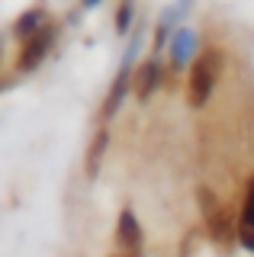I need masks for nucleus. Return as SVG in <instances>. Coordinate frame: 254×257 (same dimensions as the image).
<instances>
[{
    "instance_id": "nucleus-10",
    "label": "nucleus",
    "mask_w": 254,
    "mask_h": 257,
    "mask_svg": "<svg viewBox=\"0 0 254 257\" xmlns=\"http://www.w3.org/2000/svg\"><path fill=\"white\" fill-rule=\"evenodd\" d=\"M39 23H42V13H39V10H29V13H23L20 20H17V36H20V39H29L33 32H39V29H42Z\"/></svg>"
},
{
    "instance_id": "nucleus-8",
    "label": "nucleus",
    "mask_w": 254,
    "mask_h": 257,
    "mask_svg": "<svg viewBox=\"0 0 254 257\" xmlns=\"http://www.w3.org/2000/svg\"><path fill=\"white\" fill-rule=\"evenodd\" d=\"M125 87H129V64H125V68L119 71V77H116L113 90H109V96H106V106H103V116H113V112L119 109V103H122V96H125Z\"/></svg>"
},
{
    "instance_id": "nucleus-12",
    "label": "nucleus",
    "mask_w": 254,
    "mask_h": 257,
    "mask_svg": "<svg viewBox=\"0 0 254 257\" xmlns=\"http://www.w3.org/2000/svg\"><path fill=\"white\" fill-rule=\"evenodd\" d=\"M109 257H139V254H129V251H119V254H109Z\"/></svg>"
},
{
    "instance_id": "nucleus-4",
    "label": "nucleus",
    "mask_w": 254,
    "mask_h": 257,
    "mask_svg": "<svg viewBox=\"0 0 254 257\" xmlns=\"http://www.w3.org/2000/svg\"><path fill=\"white\" fill-rule=\"evenodd\" d=\"M116 241H119V247H122V251H129V254H139V247H142V228H139V219L129 212V209L119 215Z\"/></svg>"
},
{
    "instance_id": "nucleus-5",
    "label": "nucleus",
    "mask_w": 254,
    "mask_h": 257,
    "mask_svg": "<svg viewBox=\"0 0 254 257\" xmlns=\"http://www.w3.org/2000/svg\"><path fill=\"white\" fill-rule=\"evenodd\" d=\"M235 238L241 241L244 251H254V180L248 183V196H244V206H241V219H238Z\"/></svg>"
},
{
    "instance_id": "nucleus-7",
    "label": "nucleus",
    "mask_w": 254,
    "mask_h": 257,
    "mask_svg": "<svg viewBox=\"0 0 254 257\" xmlns=\"http://www.w3.org/2000/svg\"><path fill=\"white\" fill-rule=\"evenodd\" d=\"M193 45H196V36L190 29H177V36H174V45H171V58L174 64H187L190 55H193Z\"/></svg>"
},
{
    "instance_id": "nucleus-2",
    "label": "nucleus",
    "mask_w": 254,
    "mask_h": 257,
    "mask_svg": "<svg viewBox=\"0 0 254 257\" xmlns=\"http://www.w3.org/2000/svg\"><path fill=\"white\" fill-rule=\"evenodd\" d=\"M200 206H203V215H206V228H209V238L212 244L219 247V251H228V244H232V215L225 212V206H219L216 193L200 187Z\"/></svg>"
},
{
    "instance_id": "nucleus-13",
    "label": "nucleus",
    "mask_w": 254,
    "mask_h": 257,
    "mask_svg": "<svg viewBox=\"0 0 254 257\" xmlns=\"http://www.w3.org/2000/svg\"><path fill=\"white\" fill-rule=\"evenodd\" d=\"M93 4H97V0H87V7H93Z\"/></svg>"
},
{
    "instance_id": "nucleus-1",
    "label": "nucleus",
    "mask_w": 254,
    "mask_h": 257,
    "mask_svg": "<svg viewBox=\"0 0 254 257\" xmlns=\"http://www.w3.org/2000/svg\"><path fill=\"white\" fill-rule=\"evenodd\" d=\"M219 71H222V52L219 48H206L193 61V71H190V106H203L209 100L212 87L219 80Z\"/></svg>"
},
{
    "instance_id": "nucleus-3",
    "label": "nucleus",
    "mask_w": 254,
    "mask_h": 257,
    "mask_svg": "<svg viewBox=\"0 0 254 257\" xmlns=\"http://www.w3.org/2000/svg\"><path fill=\"white\" fill-rule=\"evenodd\" d=\"M52 36H55V32L49 26H42L39 32H33V36L26 39V45H23V52H20L17 68L20 71H36L39 64H42L45 52H49V45H52Z\"/></svg>"
},
{
    "instance_id": "nucleus-6",
    "label": "nucleus",
    "mask_w": 254,
    "mask_h": 257,
    "mask_svg": "<svg viewBox=\"0 0 254 257\" xmlns=\"http://www.w3.org/2000/svg\"><path fill=\"white\" fill-rule=\"evenodd\" d=\"M158 80H161V68H158V61H145L139 68V74H136V96H139V100H148V96L155 93Z\"/></svg>"
},
{
    "instance_id": "nucleus-11",
    "label": "nucleus",
    "mask_w": 254,
    "mask_h": 257,
    "mask_svg": "<svg viewBox=\"0 0 254 257\" xmlns=\"http://www.w3.org/2000/svg\"><path fill=\"white\" fill-rule=\"evenodd\" d=\"M129 23H132V7L122 4V7H119V16H116V29L125 32V29H129Z\"/></svg>"
},
{
    "instance_id": "nucleus-9",
    "label": "nucleus",
    "mask_w": 254,
    "mask_h": 257,
    "mask_svg": "<svg viewBox=\"0 0 254 257\" xmlns=\"http://www.w3.org/2000/svg\"><path fill=\"white\" fill-rule=\"evenodd\" d=\"M106 132H97L93 135V142H90V151H87V177H93L97 174V167H100V158H103V151H106Z\"/></svg>"
}]
</instances>
